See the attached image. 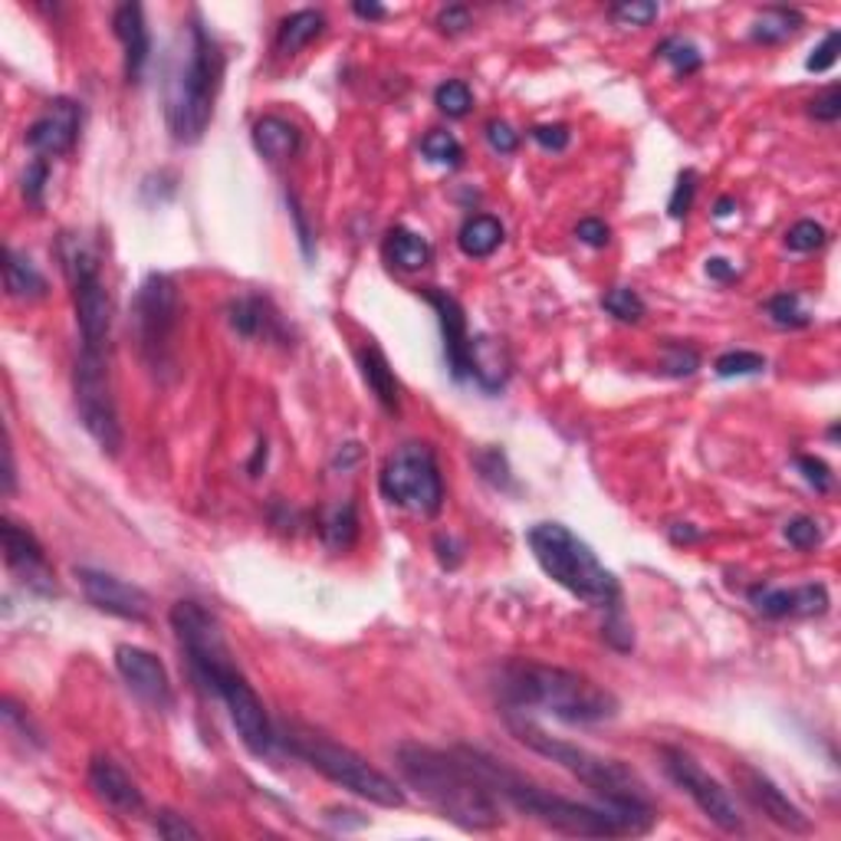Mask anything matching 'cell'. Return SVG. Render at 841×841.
I'll return each instance as SVG.
<instances>
[{
    "mask_svg": "<svg viewBox=\"0 0 841 841\" xmlns=\"http://www.w3.org/2000/svg\"><path fill=\"white\" fill-rule=\"evenodd\" d=\"M421 152L428 162L444 165V168H458L464 162V145L451 132H441V129H434L421 139Z\"/></svg>",
    "mask_w": 841,
    "mask_h": 841,
    "instance_id": "cell-35",
    "label": "cell"
},
{
    "mask_svg": "<svg viewBox=\"0 0 841 841\" xmlns=\"http://www.w3.org/2000/svg\"><path fill=\"white\" fill-rule=\"evenodd\" d=\"M83 129V109L73 99H53L47 112L27 129L23 142L37 158H63L76 148Z\"/></svg>",
    "mask_w": 841,
    "mask_h": 841,
    "instance_id": "cell-18",
    "label": "cell"
},
{
    "mask_svg": "<svg viewBox=\"0 0 841 841\" xmlns=\"http://www.w3.org/2000/svg\"><path fill=\"white\" fill-rule=\"evenodd\" d=\"M322 30H326V13L322 10H296V13H289V17L280 20L277 50H280L283 57H293L302 47H309Z\"/></svg>",
    "mask_w": 841,
    "mask_h": 841,
    "instance_id": "cell-29",
    "label": "cell"
},
{
    "mask_svg": "<svg viewBox=\"0 0 841 841\" xmlns=\"http://www.w3.org/2000/svg\"><path fill=\"white\" fill-rule=\"evenodd\" d=\"M115 670L122 674L125 687L148 707L155 710H172L175 707V690H172V677L168 667L162 664V657L139 648V645H119L115 648Z\"/></svg>",
    "mask_w": 841,
    "mask_h": 841,
    "instance_id": "cell-17",
    "label": "cell"
},
{
    "mask_svg": "<svg viewBox=\"0 0 841 841\" xmlns=\"http://www.w3.org/2000/svg\"><path fill=\"white\" fill-rule=\"evenodd\" d=\"M796 468H799L802 480H806L816 493H829V490H832V483H835V473H832V468H829L822 458L799 454V458H796Z\"/></svg>",
    "mask_w": 841,
    "mask_h": 841,
    "instance_id": "cell-44",
    "label": "cell"
},
{
    "mask_svg": "<svg viewBox=\"0 0 841 841\" xmlns=\"http://www.w3.org/2000/svg\"><path fill=\"white\" fill-rule=\"evenodd\" d=\"M76 578L83 585V595L86 602L112 615V618H122V622H148L152 618V595L112 572H102V568H76Z\"/></svg>",
    "mask_w": 841,
    "mask_h": 841,
    "instance_id": "cell-14",
    "label": "cell"
},
{
    "mask_svg": "<svg viewBox=\"0 0 841 841\" xmlns=\"http://www.w3.org/2000/svg\"><path fill=\"white\" fill-rule=\"evenodd\" d=\"M700 369V352L690 349V346H680V342H664V362H660V372L670 375V378H687Z\"/></svg>",
    "mask_w": 841,
    "mask_h": 841,
    "instance_id": "cell-39",
    "label": "cell"
},
{
    "mask_svg": "<svg viewBox=\"0 0 841 841\" xmlns=\"http://www.w3.org/2000/svg\"><path fill=\"white\" fill-rule=\"evenodd\" d=\"M322 540L336 553H346V550L356 546V540H359V510H356L352 500H346V503H339V506H332L326 513V520H322Z\"/></svg>",
    "mask_w": 841,
    "mask_h": 841,
    "instance_id": "cell-31",
    "label": "cell"
},
{
    "mask_svg": "<svg viewBox=\"0 0 841 841\" xmlns=\"http://www.w3.org/2000/svg\"><path fill=\"white\" fill-rule=\"evenodd\" d=\"M829 244V230L819 220H799L786 230V247L792 254H812Z\"/></svg>",
    "mask_w": 841,
    "mask_h": 841,
    "instance_id": "cell-37",
    "label": "cell"
},
{
    "mask_svg": "<svg viewBox=\"0 0 841 841\" xmlns=\"http://www.w3.org/2000/svg\"><path fill=\"white\" fill-rule=\"evenodd\" d=\"M90 789L93 796L119 816H135L145 809V796L135 786V779L105 752H95L90 759Z\"/></svg>",
    "mask_w": 841,
    "mask_h": 841,
    "instance_id": "cell-21",
    "label": "cell"
},
{
    "mask_svg": "<svg viewBox=\"0 0 841 841\" xmlns=\"http://www.w3.org/2000/svg\"><path fill=\"white\" fill-rule=\"evenodd\" d=\"M694 194H697V172H694V168H684V172L677 175V185L670 191L667 214H670L674 220L687 217V211H690V204H694Z\"/></svg>",
    "mask_w": 841,
    "mask_h": 841,
    "instance_id": "cell-42",
    "label": "cell"
},
{
    "mask_svg": "<svg viewBox=\"0 0 841 841\" xmlns=\"http://www.w3.org/2000/svg\"><path fill=\"white\" fill-rule=\"evenodd\" d=\"M608 13H612V20H618L625 27H648L652 20H657L660 7L648 3V0H625V3H615Z\"/></svg>",
    "mask_w": 841,
    "mask_h": 841,
    "instance_id": "cell-43",
    "label": "cell"
},
{
    "mask_svg": "<svg viewBox=\"0 0 841 841\" xmlns=\"http://www.w3.org/2000/svg\"><path fill=\"white\" fill-rule=\"evenodd\" d=\"M434 105L448 115V119H464L470 112V105H473V93H470L468 83H461V80H448V83H441L438 86V93H434Z\"/></svg>",
    "mask_w": 841,
    "mask_h": 841,
    "instance_id": "cell-38",
    "label": "cell"
},
{
    "mask_svg": "<svg viewBox=\"0 0 841 841\" xmlns=\"http://www.w3.org/2000/svg\"><path fill=\"white\" fill-rule=\"evenodd\" d=\"M63 267H66L70 286H73V306H76V326L83 336V349L105 352L109 332H112V296L99 277V264L80 240H66L63 244Z\"/></svg>",
    "mask_w": 841,
    "mask_h": 841,
    "instance_id": "cell-12",
    "label": "cell"
},
{
    "mask_svg": "<svg viewBox=\"0 0 841 841\" xmlns=\"http://www.w3.org/2000/svg\"><path fill=\"white\" fill-rule=\"evenodd\" d=\"M0 533H3V560H7V565L17 575H23L20 582L27 588H33L37 595H57L53 568L47 562V553H43L40 540L27 526H20L17 520H10V516L3 520Z\"/></svg>",
    "mask_w": 841,
    "mask_h": 841,
    "instance_id": "cell-20",
    "label": "cell"
},
{
    "mask_svg": "<svg viewBox=\"0 0 841 841\" xmlns=\"http://www.w3.org/2000/svg\"><path fill=\"white\" fill-rule=\"evenodd\" d=\"M47 182H50V162H47V158H33L30 168L23 172V197H27L33 207H43Z\"/></svg>",
    "mask_w": 841,
    "mask_h": 841,
    "instance_id": "cell-45",
    "label": "cell"
},
{
    "mask_svg": "<svg viewBox=\"0 0 841 841\" xmlns=\"http://www.w3.org/2000/svg\"><path fill=\"white\" fill-rule=\"evenodd\" d=\"M734 779H737L743 799H747L759 816H766L772 825H779V829L789 832V835H809V832H812L809 816H806L766 772H759V769H752L747 762H740V766H734Z\"/></svg>",
    "mask_w": 841,
    "mask_h": 841,
    "instance_id": "cell-15",
    "label": "cell"
},
{
    "mask_svg": "<svg viewBox=\"0 0 841 841\" xmlns=\"http://www.w3.org/2000/svg\"><path fill=\"white\" fill-rule=\"evenodd\" d=\"M530 139H533L536 145H543L546 152H562V148H568L572 132H568V125L553 122V125H533V129H530Z\"/></svg>",
    "mask_w": 841,
    "mask_h": 841,
    "instance_id": "cell-49",
    "label": "cell"
},
{
    "mask_svg": "<svg viewBox=\"0 0 841 841\" xmlns=\"http://www.w3.org/2000/svg\"><path fill=\"white\" fill-rule=\"evenodd\" d=\"M260 464L267 468V441L257 444V454H254V464H250V476H260Z\"/></svg>",
    "mask_w": 841,
    "mask_h": 841,
    "instance_id": "cell-59",
    "label": "cell"
},
{
    "mask_svg": "<svg viewBox=\"0 0 841 841\" xmlns=\"http://www.w3.org/2000/svg\"><path fill=\"white\" fill-rule=\"evenodd\" d=\"M747 598L762 618H819L829 612V588L822 582H806L796 588L752 585Z\"/></svg>",
    "mask_w": 841,
    "mask_h": 841,
    "instance_id": "cell-19",
    "label": "cell"
},
{
    "mask_svg": "<svg viewBox=\"0 0 841 841\" xmlns=\"http://www.w3.org/2000/svg\"><path fill=\"white\" fill-rule=\"evenodd\" d=\"M483 135H486L490 148H493V152H500V155H513V152L520 148V132H513V125H506L503 119L486 122Z\"/></svg>",
    "mask_w": 841,
    "mask_h": 841,
    "instance_id": "cell-48",
    "label": "cell"
},
{
    "mask_svg": "<svg viewBox=\"0 0 841 841\" xmlns=\"http://www.w3.org/2000/svg\"><path fill=\"white\" fill-rule=\"evenodd\" d=\"M809 115L819 122H839L841 119V90L829 86L825 93H819L809 102Z\"/></svg>",
    "mask_w": 841,
    "mask_h": 841,
    "instance_id": "cell-51",
    "label": "cell"
},
{
    "mask_svg": "<svg viewBox=\"0 0 841 841\" xmlns=\"http://www.w3.org/2000/svg\"><path fill=\"white\" fill-rule=\"evenodd\" d=\"M766 316L772 319V326L779 329H806L812 322L809 309L802 306L799 293H776L772 299H766Z\"/></svg>",
    "mask_w": 841,
    "mask_h": 841,
    "instance_id": "cell-32",
    "label": "cell"
},
{
    "mask_svg": "<svg viewBox=\"0 0 841 841\" xmlns=\"http://www.w3.org/2000/svg\"><path fill=\"white\" fill-rule=\"evenodd\" d=\"M602 309H605L608 316H615L618 322H642L645 312H648L645 299H642L632 286H615V289H608V293L602 296Z\"/></svg>",
    "mask_w": 841,
    "mask_h": 841,
    "instance_id": "cell-34",
    "label": "cell"
},
{
    "mask_svg": "<svg viewBox=\"0 0 841 841\" xmlns=\"http://www.w3.org/2000/svg\"><path fill=\"white\" fill-rule=\"evenodd\" d=\"M112 30L125 50V83L139 86L148 66V53H152V37H148V23H145V10L142 3H122L112 13Z\"/></svg>",
    "mask_w": 841,
    "mask_h": 841,
    "instance_id": "cell-22",
    "label": "cell"
},
{
    "mask_svg": "<svg viewBox=\"0 0 841 841\" xmlns=\"http://www.w3.org/2000/svg\"><path fill=\"white\" fill-rule=\"evenodd\" d=\"M526 543L540 568L562 585L578 602L602 608V612H622V585L618 578L598 562L592 546L578 540L562 523H536L526 533Z\"/></svg>",
    "mask_w": 841,
    "mask_h": 841,
    "instance_id": "cell-7",
    "label": "cell"
},
{
    "mask_svg": "<svg viewBox=\"0 0 841 841\" xmlns=\"http://www.w3.org/2000/svg\"><path fill=\"white\" fill-rule=\"evenodd\" d=\"M302 135L293 122H286L280 115H264L254 122V148L270 158V162H286L299 152Z\"/></svg>",
    "mask_w": 841,
    "mask_h": 841,
    "instance_id": "cell-24",
    "label": "cell"
},
{
    "mask_svg": "<svg viewBox=\"0 0 841 841\" xmlns=\"http://www.w3.org/2000/svg\"><path fill=\"white\" fill-rule=\"evenodd\" d=\"M277 743H280L289 756L302 759L309 769H316L322 779L342 786L346 792L372 802V806H381V809H401L408 799H404V789L384 776L381 769H375L372 762L366 756H359L356 749L342 747L309 727H299V724H283V730H277Z\"/></svg>",
    "mask_w": 841,
    "mask_h": 841,
    "instance_id": "cell-8",
    "label": "cell"
},
{
    "mask_svg": "<svg viewBox=\"0 0 841 841\" xmlns=\"http://www.w3.org/2000/svg\"><path fill=\"white\" fill-rule=\"evenodd\" d=\"M220 83H224V53L201 23V17L194 13L185 27V50L178 53V66L168 80V102H165V119L175 142L194 145L204 139L214 119Z\"/></svg>",
    "mask_w": 841,
    "mask_h": 841,
    "instance_id": "cell-6",
    "label": "cell"
},
{
    "mask_svg": "<svg viewBox=\"0 0 841 841\" xmlns=\"http://www.w3.org/2000/svg\"><path fill=\"white\" fill-rule=\"evenodd\" d=\"M473 464H476L480 476H483L486 483H493V486H500V490H510V486H513L510 464H506V454H503V451L486 448V451H480V454L473 458Z\"/></svg>",
    "mask_w": 841,
    "mask_h": 841,
    "instance_id": "cell-40",
    "label": "cell"
},
{
    "mask_svg": "<svg viewBox=\"0 0 841 841\" xmlns=\"http://www.w3.org/2000/svg\"><path fill=\"white\" fill-rule=\"evenodd\" d=\"M352 13L362 17V20H381L388 10H384L381 3H362V0H359V3H352Z\"/></svg>",
    "mask_w": 841,
    "mask_h": 841,
    "instance_id": "cell-58",
    "label": "cell"
},
{
    "mask_svg": "<svg viewBox=\"0 0 841 841\" xmlns=\"http://www.w3.org/2000/svg\"><path fill=\"white\" fill-rule=\"evenodd\" d=\"M155 832H158V839H168V841L201 839V832L187 822L185 816H178V812H172V809H162V812H158V819H155Z\"/></svg>",
    "mask_w": 841,
    "mask_h": 841,
    "instance_id": "cell-46",
    "label": "cell"
},
{
    "mask_svg": "<svg viewBox=\"0 0 841 841\" xmlns=\"http://www.w3.org/2000/svg\"><path fill=\"white\" fill-rule=\"evenodd\" d=\"M394 766L404 782L431 806L441 819L468 829L493 832L503 825V806L496 792L473 772L461 749H438L424 743H401L394 749Z\"/></svg>",
    "mask_w": 841,
    "mask_h": 841,
    "instance_id": "cell-2",
    "label": "cell"
},
{
    "mask_svg": "<svg viewBox=\"0 0 841 841\" xmlns=\"http://www.w3.org/2000/svg\"><path fill=\"white\" fill-rule=\"evenodd\" d=\"M707 277L717 283H727L737 277V264H730V260H724V257H710L707 260Z\"/></svg>",
    "mask_w": 841,
    "mask_h": 841,
    "instance_id": "cell-54",
    "label": "cell"
},
{
    "mask_svg": "<svg viewBox=\"0 0 841 841\" xmlns=\"http://www.w3.org/2000/svg\"><path fill=\"white\" fill-rule=\"evenodd\" d=\"M434 23H438L441 33H451V37H454V33H464L470 27V10L464 3H451V7H444V10L438 13Z\"/></svg>",
    "mask_w": 841,
    "mask_h": 841,
    "instance_id": "cell-52",
    "label": "cell"
},
{
    "mask_svg": "<svg viewBox=\"0 0 841 841\" xmlns=\"http://www.w3.org/2000/svg\"><path fill=\"white\" fill-rule=\"evenodd\" d=\"M418 293L438 312V326H441V339H444V362H448L451 378L454 381L473 378V339H470L464 306L458 302V296H451L448 289H438V286H421Z\"/></svg>",
    "mask_w": 841,
    "mask_h": 841,
    "instance_id": "cell-16",
    "label": "cell"
},
{
    "mask_svg": "<svg viewBox=\"0 0 841 841\" xmlns=\"http://www.w3.org/2000/svg\"><path fill=\"white\" fill-rule=\"evenodd\" d=\"M3 458H7V470H3V493L10 496V493L17 490V468H13V448H10V441H7V448H3Z\"/></svg>",
    "mask_w": 841,
    "mask_h": 841,
    "instance_id": "cell-56",
    "label": "cell"
},
{
    "mask_svg": "<svg viewBox=\"0 0 841 841\" xmlns=\"http://www.w3.org/2000/svg\"><path fill=\"white\" fill-rule=\"evenodd\" d=\"M660 766H664L667 779H670L684 796H690L694 806H697L717 829H724V832H730V835L743 832V816H740L737 799H734V796H730L690 752H684V749L677 747H664L660 749Z\"/></svg>",
    "mask_w": 841,
    "mask_h": 841,
    "instance_id": "cell-13",
    "label": "cell"
},
{
    "mask_svg": "<svg viewBox=\"0 0 841 841\" xmlns=\"http://www.w3.org/2000/svg\"><path fill=\"white\" fill-rule=\"evenodd\" d=\"M782 536H786V543L789 546H796V550H816L819 543H822V530H819V523L812 520V516H796V520H789L786 526H782Z\"/></svg>",
    "mask_w": 841,
    "mask_h": 841,
    "instance_id": "cell-41",
    "label": "cell"
},
{
    "mask_svg": "<svg viewBox=\"0 0 841 841\" xmlns=\"http://www.w3.org/2000/svg\"><path fill=\"white\" fill-rule=\"evenodd\" d=\"M655 53L660 57V60H667V63L674 66V73H677V76H694V73L704 66L700 50H697L690 40H684V37H667V40H660Z\"/></svg>",
    "mask_w": 841,
    "mask_h": 841,
    "instance_id": "cell-33",
    "label": "cell"
},
{
    "mask_svg": "<svg viewBox=\"0 0 841 841\" xmlns=\"http://www.w3.org/2000/svg\"><path fill=\"white\" fill-rule=\"evenodd\" d=\"M172 628L191 664V674L224 704L240 743L254 756H270L277 747V730L254 684L234 664L220 622L197 602H178L172 608Z\"/></svg>",
    "mask_w": 841,
    "mask_h": 841,
    "instance_id": "cell-1",
    "label": "cell"
},
{
    "mask_svg": "<svg viewBox=\"0 0 841 841\" xmlns=\"http://www.w3.org/2000/svg\"><path fill=\"white\" fill-rule=\"evenodd\" d=\"M496 690L506 707L526 714L540 710L550 714L562 724H605L615 720L622 704L618 697L595 684L592 677L556 667V664H540V660H506L496 677Z\"/></svg>",
    "mask_w": 841,
    "mask_h": 841,
    "instance_id": "cell-4",
    "label": "cell"
},
{
    "mask_svg": "<svg viewBox=\"0 0 841 841\" xmlns=\"http://www.w3.org/2000/svg\"><path fill=\"white\" fill-rule=\"evenodd\" d=\"M670 540H674L677 546H680V543H697L700 533L690 530V523H674V526H670Z\"/></svg>",
    "mask_w": 841,
    "mask_h": 841,
    "instance_id": "cell-57",
    "label": "cell"
},
{
    "mask_svg": "<svg viewBox=\"0 0 841 841\" xmlns=\"http://www.w3.org/2000/svg\"><path fill=\"white\" fill-rule=\"evenodd\" d=\"M286 201H289V214H293V220H296V230H299V244H302V250L309 254V244H312V234H309V224H306V214H302V207H299V201L293 197V194H286Z\"/></svg>",
    "mask_w": 841,
    "mask_h": 841,
    "instance_id": "cell-53",
    "label": "cell"
},
{
    "mask_svg": "<svg viewBox=\"0 0 841 841\" xmlns=\"http://www.w3.org/2000/svg\"><path fill=\"white\" fill-rule=\"evenodd\" d=\"M458 244H461V250L468 254L470 260H483V257H490V254L500 250V244H503V224L496 217H490V214H473V217L464 220V227L458 234Z\"/></svg>",
    "mask_w": 841,
    "mask_h": 841,
    "instance_id": "cell-30",
    "label": "cell"
},
{
    "mask_svg": "<svg viewBox=\"0 0 841 841\" xmlns=\"http://www.w3.org/2000/svg\"><path fill=\"white\" fill-rule=\"evenodd\" d=\"M802 27H806V17H802L799 10L772 3V7H762V10H759V17L752 20V30H749V37H752L756 43L776 47V43H786V40H792V37H796Z\"/></svg>",
    "mask_w": 841,
    "mask_h": 841,
    "instance_id": "cell-27",
    "label": "cell"
},
{
    "mask_svg": "<svg viewBox=\"0 0 841 841\" xmlns=\"http://www.w3.org/2000/svg\"><path fill=\"white\" fill-rule=\"evenodd\" d=\"M461 756L473 766V772L496 792L500 802L513 806L516 812L530 816L533 822L572 835V839H618V835H632L628 825L605 806H585V802H572L565 796H556L550 789H543L540 782L526 779L523 772H516L513 766L493 759L490 752L473 747H458Z\"/></svg>",
    "mask_w": 841,
    "mask_h": 841,
    "instance_id": "cell-5",
    "label": "cell"
},
{
    "mask_svg": "<svg viewBox=\"0 0 841 841\" xmlns=\"http://www.w3.org/2000/svg\"><path fill=\"white\" fill-rule=\"evenodd\" d=\"M132 322H135V336H139V352L148 362V369L152 372L172 369V346H175V332L182 322L178 283L168 274H148L135 293Z\"/></svg>",
    "mask_w": 841,
    "mask_h": 841,
    "instance_id": "cell-10",
    "label": "cell"
},
{
    "mask_svg": "<svg viewBox=\"0 0 841 841\" xmlns=\"http://www.w3.org/2000/svg\"><path fill=\"white\" fill-rule=\"evenodd\" d=\"M714 372L720 375V378H752V375L766 372V359L759 352L734 349V352H724L714 362Z\"/></svg>",
    "mask_w": 841,
    "mask_h": 841,
    "instance_id": "cell-36",
    "label": "cell"
},
{
    "mask_svg": "<svg viewBox=\"0 0 841 841\" xmlns=\"http://www.w3.org/2000/svg\"><path fill=\"white\" fill-rule=\"evenodd\" d=\"M3 283H7V296H10V299H23V302H30V299H43V296H47V289H50V283H47V277H43L40 270H37V264H33L27 254L13 250V247H7Z\"/></svg>",
    "mask_w": 841,
    "mask_h": 841,
    "instance_id": "cell-25",
    "label": "cell"
},
{
    "mask_svg": "<svg viewBox=\"0 0 841 841\" xmlns=\"http://www.w3.org/2000/svg\"><path fill=\"white\" fill-rule=\"evenodd\" d=\"M227 322L244 339H260L277 332V316L270 312L267 299L260 296H240L227 306Z\"/></svg>",
    "mask_w": 841,
    "mask_h": 841,
    "instance_id": "cell-26",
    "label": "cell"
},
{
    "mask_svg": "<svg viewBox=\"0 0 841 841\" xmlns=\"http://www.w3.org/2000/svg\"><path fill=\"white\" fill-rule=\"evenodd\" d=\"M378 490L388 503L421 513V516H438L444 506V476L434 448L428 444H401L398 451L388 454L384 468L378 473Z\"/></svg>",
    "mask_w": 841,
    "mask_h": 841,
    "instance_id": "cell-9",
    "label": "cell"
},
{
    "mask_svg": "<svg viewBox=\"0 0 841 841\" xmlns=\"http://www.w3.org/2000/svg\"><path fill=\"white\" fill-rule=\"evenodd\" d=\"M510 730L513 737L530 747L533 752L553 759L560 769H565L568 776H575L585 789H592L598 796V806L612 809L632 835H648L655 829L657 812L655 802H652V792L645 786V779L625 766L622 759H608V756H598L592 749L575 747V743H565L560 737H550L546 730H540L536 724L530 720H510Z\"/></svg>",
    "mask_w": 841,
    "mask_h": 841,
    "instance_id": "cell-3",
    "label": "cell"
},
{
    "mask_svg": "<svg viewBox=\"0 0 841 841\" xmlns=\"http://www.w3.org/2000/svg\"><path fill=\"white\" fill-rule=\"evenodd\" d=\"M575 237H578L582 244L602 250V247H608V240H612V227H608L602 217H585V220L575 224Z\"/></svg>",
    "mask_w": 841,
    "mask_h": 841,
    "instance_id": "cell-50",
    "label": "cell"
},
{
    "mask_svg": "<svg viewBox=\"0 0 841 841\" xmlns=\"http://www.w3.org/2000/svg\"><path fill=\"white\" fill-rule=\"evenodd\" d=\"M734 211H737V201L734 197H720L717 207H714V217H730Z\"/></svg>",
    "mask_w": 841,
    "mask_h": 841,
    "instance_id": "cell-60",
    "label": "cell"
},
{
    "mask_svg": "<svg viewBox=\"0 0 841 841\" xmlns=\"http://www.w3.org/2000/svg\"><path fill=\"white\" fill-rule=\"evenodd\" d=\"M73 398H76V414L86 434L109 458H115L125 438H122V421H119V408L112 394L105 352H93V349L80 352L76 369H73Z\"/></svg>",
    "mask_w": 841,
    "mask_h": 841,
    "instance_id": "cell-11",
    "label": "cell"
},
{
    "mask_svg": "<svg viewBox=\"0 0 841 841\" xmlns=\"http://www.w3.org/2000/svg\"><path fill=\"white\" fill-rule=\"evenodd\" d=\"M434 550H438V560H441V565H448V568H454V565L461 562V553H458L454 540H451V536H444V533L434 540Z\"/></svg>",
    "mask_w": 841,
    "mask_h": 841,
    "instance_id": "cell-55",
    "label": "cell"
},
{
    "mask_svg": "<svg viewBox=\"0 0 841 841\" xmlns=\"http://www.w3.org/2000/svg\"><path fill=\"white\" fill-rule=\"evenodd\" d=\"M359 369H362L366 384L372 388L375 401H378L388 414H398V411H401V384H398V375L391 369V362L384 359V352H381L375 342H366V346L359 349Z\"/></svg>",
    "mask_w": 841,
    "mask_h": 841,
    "instance_id": "cell-23",
    "label": "cell"
},
{
    "mask_svg": "<svg viewBox=\"0 0 841 841\" xmlns=\"http://www.w3.org/2000/svg\"><path fill=\"white\" fill-rule=\"evenodd\" d=\"M384 250H388V260H391L398 270H404V274L424 270V267L434 260L431 244H428L421 234L408 230V227H391V230H388V244H384Z\"/></svg>",
    "mask_w": 841,
    "mask_h": 841,
    "instance_id": "cell-28",
    "label": "cell"
},
{
    "mask_svg": "<svg viewBox=\"0 0 841 841\" xmlns=\"http://www.w3.org/2000/svg\"><path fill=\"white\" fill-rule=\"evenodd\" d=\"M839 47H841V33L839 30H829L825 40L812 50V57L806 60V70L809 73H829L839 60Z\"/></svg>",
    "mask_w": 841,
    "mask_h": 841,
    "instance_id": "cell-47",
    "label": "cell"
}]
</instances>
